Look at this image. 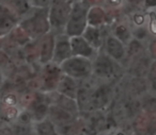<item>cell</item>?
<instances>
[{
	"mask_svg": "<svg viewBox=\"0 0 156 135\" xmlns=\"http://www.w3.org/2000/svg\"><path fill=\"white\" fill-rule=\"evenodd\" d=\"M87 27V10L80 5H76L72 10L69 20L67 22V33L79 35L86 31Z\"/></svg>",
	"mask_w": 156,
	"mask_h": 135,
	"instance_id": "1",
	"label": "cell"
},
{
	"mask_svg": "<svg viewBox=\"0 0 156 135\" xmlns=\"http://www.w3.org/2000/svg\"><path fill=\"white\" fill-rule=\"evenodd\" d=\"M71 13L72 11L67 3L65 2L56 3L51 8V10H50V14H49L50 24L55 27L63 26L66 22H69Z\"/></svg>",
	"mask_w": 156,
	"mask_h": 135,
	"instance_id": "2",
	"label": "cell"
},
{
	"mask_svg": "<svg viewBox=\"0 0 156 135\" xmlns=\"http://www.w3.org/2000/svg\"><path fill=\"white\" fill-rule=\"evenodd\" d=\"M67 73L74 75V77H81V73H87L90 69V64L83 58H73L66 61L64 64Z\"/></svg>",
	"mask_w": 156,
	"mask_h": 135,
	"instance_id": "3",
	"label": "cell"
},
{
	"mask_svg": "<svg viewBox=\"0 0 156 135\" xmlns=\"http://www.w3.org/2000/svg\"><path fill=\"white\" fill-rule=\"evenodd\" d=\"M72 48H73V52L77 54H81V56H88L91 53V48H90L89 44L87 41L81 37H74L72 39Z\"/></svg>",
	"mask_w": 156,
	"mask_h": 135,
	"instance_id": "4",
	"label": "cell"
},
{
	"mask_svg": "<svg viewBox=\"0 0 156 135\" xmlns=\"http://www.w3.org/2000/svg\"><path fill=\"white\" fill-rule=\"evenodd\" d=\"M43 16V14H37V16H34L32 19L28 22L30 24L31 30H32V32H35V34L44 33L48 29V24Z\"/></svg>",
	"mask_w": 156,
	"mask_h": 135,
	"instance_id": "5",
	"label": "cell"
},
{
	"mask_svg": "<svg viewBox=\"0 0 156 135\" xmlns=\"http://www.w3.org/2000/svg\"><path fill=\"white\" fill-rule=\"evenodd\" d=\"M69 50H71V47H69V43L67 41H59V43L57 44L56 47V58L57 60H64L67 56H69Z\"/></svg>",
	"mask_w": 156,
	"mask_h": 135,
	"instance_id": "6",
	"label": "cell"
},
{
	"mask_svg": "<svg viewBox=\"0 0 156 135\" xmlns=\"http://www.w3.org/2000/svg\"><path fill=\"white\" fill-rule=\"evenodd\" d=\"M107 48H108V51L115 56H119V54L122 56V53H123V47H122L121 43L118 39H113V37H109L108 39Z\"/></svg>",
	"mask_w": 156,
	"mask_h": 135,
	"instance_id": "7",
	"label": "cell"
},
{
	"mask_svg": "<svg viewBox=\"0 0 156 135\" xmlns=\"http://www.w3.org/2000/svg\"><path fill=\"white\" fill-rule=\"evenodd\" d=\"M85 37L87 39V42H89L90 44L94 46H98L101 44V39H100V33L96 29L88 27L85 31Z\"/></svg>",
	"mask_w": 156,
	"mask_h": 135,
	"instance_id": "8",
	"label": "cell"
},
{
	"mask_svg": "<svg viewBox=\"0 0 156 135\" xmlns=\"http://www.w3.org/2000/svg\"><path fill=\"white\" fill-rule=\"evenodd\" d=\"M0 25H1V31L3 33L7 32L8 30H10L14 26V18L11 15H9V13H5V10H2V12H1Z\"/></svg>",
	"mask_w": 156,
	"mask_h": 135,
	"instance_id": "9",
	"label": "cell"
},
{
	"mask_svg": "<svg viewBox=\"0 0 156 135\" xmlns=\"http://www.w3.org/2000/svg\"><path fill=\"white\" fill-rule=\"evenodd\" d=\"M13 1L14 7L16 8L20 13H24L28 10V3H27V0H12Z\"/></svg>",
	"mask_w": 156,
	"mask_h": 135,
	"instance_id": "10",
	"label": "cell"
},
{
	"mask_svg": "<svg viewBox=\"0 0 156 135\" xmlns=\"http://www.w3.org/2000/svg\"><path fill=\"white\" fill-rule=\"evenodd\" d=\"M128 33H129V32H128L127 29H126L124 26L118 27L117 30H115V34H117V36L123 42H125L126 39H128V35H129Z\"/></svg>",
	"mask_w": 156,
	"mask_h": 135,
	"instance_id": "11",
	"label": "cell"
},
{
	"mask_svg": "<svg viewBox=\"0 0 156 135\" xmlns=\"http://www.w3.org/2000/svg\"><path fill=\"white\" fill-rule=\"evenodd\" d=\"M15 102H16V98L13 95H9V96L5 99V103L8 105H13V104H15Z\"/></svg>",
	"mask_w": 156,
	"mask_h": 135,
	"instance_id": "12",
	"label": "cell"
},
{
	"mask_svg": "<svg viewBox=\"0 0 156 135\" xmlns=\"http://www.w3.org/2000/svg\"><path fill=\"white\" fill-rule=\"evenodd\" d=\"M32 1L37 7H44V5H46L49 2V0H32Z\"/></svg>",
	"mask_w": 156,
	"mask_h": 135,
	"instance_id": "13",
	"label": "cell"
},
{
	"mask_svg": "<svg viewBox=\"0 0 156 135\" xmlns=\"http://www.w3.org/2000/svg\"><path fill=\"white\" fill-rule=\"evenodd\" d=\"M110 5H120L121 3V1L122 0H107Z\"/></svg>",
	"mask_w": 156,
	"mask_h": 135,
	"instance_id": "14",
	"label": "cell"
}]
</instances>
